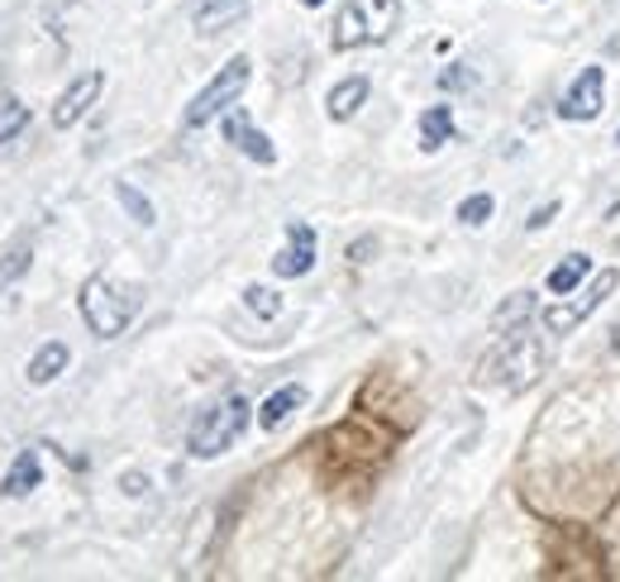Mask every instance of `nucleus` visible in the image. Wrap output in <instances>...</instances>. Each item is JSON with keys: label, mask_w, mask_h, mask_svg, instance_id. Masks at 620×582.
<instances>
[{"label": "nucleus", "mask_w": 620, "mask_h": 582, "mask_svg": "<svg viewBox=\"0 0 620 582\" xmlns=\"http://www.w3.org/2000/svg\"><path fill=\"white\" fill-rule=\"evenodd\" d=\"M396 24H402V0H344L329 24V43L339 53H354L368 43H387Z\"/></svg>", "instance_id": "1"}, {"label": "nucleus", "mask_w": 620, "mask_h": 582, "mask_svg": "<svg viewBox=\"0 0 620 582\" xmlns=\"http://www.w3.org/2000/svg\"><path fill=\"white\" fill-rule=\"evenodd\" d=\"M248 420H253L248 397H225V401H215V407L201 411L196 420H191V430H186L191 459H220V454H230V449L244 440Z\"/></svg>", "instance_id": "2"}, {"label": "nucleus", "mask_w": 620, "mask_h": 582, "mask_svg": "<svg viewBox=\"0 0 620 582\" xmlns=\"http://www.w3.org/2000/svg\"><path fill=\"white\" fill-rule=\"evenodd\" d=\"M77 305H82V320L91 325V334L115 339L134 320L139 297H134V291H124V287H115L105 272H95V278L82 282V297H77Z\"/></svg>", "instance_id": "3"}, {"label": "nucleus", "mask_w": 620, "mask_h": 582, "mask_svg": "<svg viewBox=\"0 0 620 582\" xmlns=\"http://www.w3.org/2000/svg\"><path fill=\"white\" fill-rule=\"evenodd\" d=\"M248 77H253V62L244 58V53H234L225 68H220L211 82H205L196 96H191V106H186V116H182V124L186 129H201V124H211L215 116H225V110L244 96V87H248Z\"/></svg>", "instance_id": "4"}, {"label": "nucleus", "mask_w": 620, "mask_h": 582, "mask_svg": "<svg viewBox=\"0 0 620 582\" xmlns=\"http://www.w3.org/2000/svg\"><path fill=\"white\" fill-rule=\"evenodd\" d=\"M616 287H620V272H616V268H601L597 278L578 291V301L549 305V311H545V330H549V334H568V330H578L582 320L597 311V305H607V301L616 297Z\"/></svg>", "instance_id": "5"}, {"label": "nucleus", "mask_w": 620, "mask_h": 582, "mask_svg": "<svg viewBox=\"0 0 620 582\" xmlns=\"http://www.w3.org/2000/svg\"><path fill=\"white\" fill-rule=\"evenodd\" d=\"M601 106H607V68H582L578 77H572V87L559 96V120H572V124H587L601 116Z\"/></svg>", "instance_id": "6"}, {"label": "nucleus", "mask_w": 620, "mask_h": 582, "mask_svg": "<svg viewBox=\"0 0 620 582\" xmlns=\"http://www.w3.org/2000/svg\"><path fill=\"white\" fill-rule=\"evenodd\" d=\"M101 87H105V72H82V77H72V82L62 87V96L53 101V129H72L95 101H101Z\"/></svg>", "instance_id": "7"}, {"label": "nucleus", "mask_w": 620, "mask_h": 582, "mask_svg": "<svg viewBox=\"0 0 620 582\" xmlns=\"http://www.w3.org/2000/svg\"><path fill=\"white\" fill-rule=\"evenodd\" d=\"M225 139H230V143H234V149L244 153V158H253V163H258V168H273V163H277V149H273V139H267L263 129L248 120V110H238V106H230V110H225Z\"/></svg>", "instance_id": "8"}, {"label": "nucleus", "mask_w": 620, "mask_h": 582, "mask_svg": "<svg viewBox=\"0 0 620 582\" xmlns=\"http://www.w3.org/2000/svg\"><path fill=\"white\" fill-rule=\"evenodd\" d=\"M315 268V230L306 220H292L286 224V249L273 258V272L277 278H306Z\"/></svg>", "instance_id": "9"}, {"label": "nucleus", "mask_w": 620, "mask_h": 582, "mask_svg": "<svg viewBox=\"0 0 620 582\" xmlns=\"http://www.w3.org/2000/svg\"><path fill=\"white\" fill-rule=\"evenodd\" d=\"M34 488H43V463H39V449H20L14 463L6 468V478H0V496L14 501V496H29Z\"/></svg>", "instance_id": "10"}, {"label": "nucleus", "mask_w": 620, "mask_h": 582, "mask_svg": "<svg viewBox=\"0 0 620 582\" xmlns=\"http://www.w3.org/2000/svg\"><path fill=\"white\" fill-rule=\"evenodd\" d=\"M368 96H373V82L368 77H344V82H334L329 96H325V110H329V120H354L363 106H368Z\"/></svg>", "instance_id": "11"}, {"label": "nucleus", "mask_w": 620, "mask_h": 582, "mask_svg": "<svg viewBox=\"0 0 620 582\" xmlns=\"http://www.w3.org/2000/svg\"><path fill=\"white\" fill-rule=\"evenodd\" d=\"M68 363H72V349L62 344V339H48V344H39L34 359H29L24 378L34 382V387H48V382H58L62 373H68Z\"/></svg>", "instance_id": "12"}, {"label": "nucleus", "mask_w": 620, "mask_h": 582, "mask_svg": "<svg viewBox=\"0 0 620 582\" xmlns=\"http://www.w3.org/2000/svg\"><path fill=\"white\" fill-rule=\"evenodd\" d=\"M301 407H306V387H301V382H286V387H277V392L258 407V425H263V430H282Z\"/></svg>", "instance_id": "13"}, {"label": "nucleus", "mask_w": 620, "mask_h": 582, "mask_svg": "<svg viewBox=\"0 0 620 582\" xmlns=\"http://www.w3.org/2000/svg\"><path fill=\"white\" fill-rule=\"evenodd\" d=\"M248 14V0H205L196 10V29L201 34H225L230 24H238Z\"/></svg>", "instance_id": "14"}, {"label": "nucleus", "mask_w": 620, "mask_h": 582, "mask_svg": "<svg viewBox=\"0 0 620 582\" xmlns=\"http://www.w3.org/2000/svg\"><path fill=\"white\" fill-rule=\"evenodd\" d=\"M587 278H592V258H587V253H568L559 268H549L545 287L553 291V297H572V291H578Z\"/></svg>", "instance_id": "15"}, {"label": "nucleus", "mask_w": 620, "mask_h": 582, "mask_svg": "<svg viewBox=\"0 0 620 582\" xmlns=\"http://www.w3.org/2000/svg\"><path fill=\"white\" fill-rule=\"evenodd\" d=\"M449 139H454V106H429L420 116V149L439 153Z\"/></svg>", "instance_id": "16"}, {"label": "nucleus", "mask_w": 620, "mask_h": 582, "mask_svg": "<svg viewBox=\"0 0 620 582\" xmlns=\"http://www.w3.org/2000/svg\"><path fill=\"white\" fill-rule=\"evenodd\" d=\"M115 201H120L124 210H130V220H134V224H143V230H153V224H157V210H153V201L143 197L139 187L115 182Z\"/></svg>", "instance_id": "17"}, {"label": "nucleus", "mask_w": 620, "mask_h": 582, "mask_svg": "<svg viewBox=\"0 0 620 582\" xmlns=\"http://www.w3.org/2000/svg\"><path fill=\"white\" fill-rule=\"evenodd\" d=\"M24 129H29V106L6 96V101H0V143H14Z\"/></svg>", "instance_id": "18"}, {"label": "nucleus", "mask_w": 620, "mask_h": 582, "mask_svg": "<svg viewBox=\"0 0 620 582\" xmlns=\"http://www.w3.org/2000/svg\"><path fill=\"white\" fill-rule=\"evenodd\" d=\"M454 215H458V224H468V230H477V224H487L491 215H497V201H491L487 191H472V197L458 201Z\"/></svg>", "instance_id": "19"}, {"label": "nucleus", "mask_w": 620, "mask_h": 582, "mask_svg": "<svg viewBox=\"0 0 620 582\" xmlns=\"http://www.w3.org/2000/svg\"><path fill=\"white\" fill-rule=\"evenodd\" d=\"M244 305H248V311L258 315V320H277V315H282V297H277L273 287H263V282L244 287Z\"/></svg>", "instance_id": "20"}, {"label": "nucleus", "mask_w": 620, "mask_h": 582, "mask_svg": "<svg viewBox=\"0 0 620 582\" xmlns=\"http://www.w3.org/2000/svg\"><path fill=\"white\" fill-rule=\"evenodd\" d=\"M29 263H34V249H29V244L10 249L6 258H0V297H6V291L24 278V272H29Z\"/></svg>", "instance_id": "21"}, {"label": "nucleus", "mask_w": 620, "mask_h": 582, "mask_svg": "<svg viewBox=\"0 0 620 582\" xmlns=\"http://www.w3.org/2000/svg\"><path fill=\"white\" fill-rule=\"evenodd\" d=\"M477 82L472 68H464V62H449V68L439 72V91H468Z\"/></svg>", "instance_id": "22"}, {"label": "nucleus", "mask_w": 620, "mask_h": 582, "mask_svg": "<svg viewBox=\"0 0 620 582\" xmlns=\"http://www.w3.org/2000/svg\"><path fill=\"white\" fill-rule=\"evenodd\" d=\"M553 215H559V201H545V205H539L530 220H525V230H530V234H539V230H545V224H549Z\"/></svg>", "instance_id": "23"}, {"label": "nucleus", "mask_w": 620, "mask_h": 582, "mask_svg": "<svg viewBox=\"0 0 620 582\" xmlns=\"http://www.w3.org/2000/svg\"><path fill=\"white\" fill-rule=\"evenodd\" d=\"M373 253H377L373 239H358V244H348V263H368Z\"/></svg>", "instance_id": "24"}, {"label": "nucleus", "mask_w": 620, "mask_h": 582, "mask_svg": "<svg viewBox=\"0 0 620 582\" xmlns=\"http://www.w3.org/2000/svg\"><path fill=\"white\" fill-rule=\"evenodd\" d=\"M120 488L130 492V496H143V492H149V478H143V473H124V478H120Z\"/></svg>", "instance_id": "25"}, {"label": "nucleus", "mask_w": 620, "mask_h": 582, "mask_svg": "<svg viewBox=\"0 0 620 582\" xmlns=\"http://www.w3.org/2000/svg\"><path fill=\"white\" fill-rule=\"evenodd\" d=\"M301 6H306V10H321V6H325V0H301Z\"/></svg>", "instance_id": "26"}, {"label": "nucleus", "mask_w": 620, "mask_h": 582, "mask_svg": "<svg viewBox=\"0 0 620 582\" xmlns=\"http://www.w3.org/2000/svg\"><path fill=\"white\" fill-rule=\"evenodd\" d=\"M611 334H616V339H611V349H620V325H616V330H611Z\"/></svg>", "instance_id": "27"}, {"label": "nucleus", "mask_w": 620, "mask_h": 582, "mask_svg": "<svg viewBox=\"0 0 620 582\" xmlns=\"http://www.w3.org/2000/svg\"><path fill=\"white\" fill-rule=\"evenodd\" d=\"M616 143H620V129H616Z\"/></svg>", "instance_id": "28"}]
</instances>
